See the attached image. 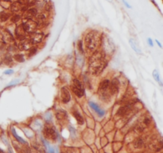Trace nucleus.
Masks as SVG:
<instances>
[{
  "instance_id": "f257e3e1",
  "label": "nucleus",
  "mask_w": 163,
  "mask_h": 153,
  "mask_svg": "<svg viewBox=\"0 0 163 153\" xmlns=\"http://www.w3.org/2000/svg\"><path fill=\"white\" fill-rule=\"evenodd\" d=\"M107 63L105 61L104 55L100 51H96L90 58V70L93 74H98L103 71Z\"/></svg>"
},
{
  "instance_id": "f03ea898",
  "label": "nucleus",
  "mask_w": 163,
  "mask_h": 153,
  "mask_svg": "<svg viewBox=\"0 0 163 153\" xmlns=\"http://www.w3.org/2000/svg\"><path fill=\"white\" fill-rule=\"evenodd\" d=\"M100 37L98 32L91 31L87 33L84 38L86 47L90 50H95L99 45Z\"/></svg>"
},
{
  "instance_id": "7ed1b4c3",
  "label": "nucleus",
  "mask_w": 163,
  "mask_h": 153,
  "mask_svg": "<svg viewBox=\"0 0 163 153\" xmlns=\"http://www.w3.org/2000/svg\"><path fill=\"white\" fill-rule=\"evenodd\" d=\"M72 91L78 97H82L84 94V90H83V87L82 85L81 82L77 79H73L72 80Z\"/></svg>"
},
{
  "instance_id": "20e7f679",
  "label": "nucleus",
  "mask_w": 163,
  "mask_h": 153,
  "mask_svg": "<svg viewBox=\"0 0 163 153\" xmlns=\"http://www.w3.org/2000/svg\"><path fill=\"white\" fill-rule=\"evenodd\" d=\"M22 25V27L25 29V33H31L33 32H34L37 29V22L33 21V19H27L25 22L21 24Z\"/></svg>"
},
{
  "instance_id": "39448f33",
  "label": "nucleus",
  "mask_w": 163,
  "mask_h": 153,
  "mask_svg": "<svg viewBox=\"0 0 163 153\" xmlns=\"http://www.w3.org/2000/svg\"><path fill=\"white\" fill-rule=\"evenodd\" d=\"M43 134L47 139L52 140V141L56 140V136H57V133L52 127H45L43 130Z\"/></svg>"
},
{
  "instance_id": "423d86ee",
  "label": "nucleus",
  "mask_w": 163,
  "mask_h": 153,
  "mask_svg": "<svg viewBox=\"0 0 163 153\" xmlns=\"http://www.w3.org/2000/svg\"><path fill=\"white\" fill-rule=\"evenodd\" d=\"M60 100L64 104H67L71 100V94L66 87H62L60 89Z\"/></svg>"
},
{
  "instance_id": "0eeeda50",
  "label": "nucleus",
  "mask_w": 163,
  "mask_h": 153,
  "mask_svg": "<svg viewBox=\"0 0 163 153\" xmlns=\"http://www.w3.org/2000/svg\"><path fill=\"white\" fill-rule=\"evenodd\" d=\"M30 41L32 43H39L43 39V33L41 32H33L30 33Z\"/></svg>"
},
{
  "instance_id": "6e6552de",
  "label": "nucleus",
  "mask_w": 163,
  "mask_h": 153,
  "mask_svg": "<svg viewBox=\"0 0 163 153\" xmlns=\"http://www.w3.org/2000/svg\"><path fill=\"white\" fill-rule=\"evenodd\" d=\"M32 44L33 43H32V41H30L29 38L25 37V38L21 40V42H20L19 44V47L21 48V49H23V50L27 51L32 47Z\"/></svg>"
},
{
  "instance_id": "1a4fd4ad",
  "label": "nucleus",
  "mask_w": 163,
  "mask_h": 153,
  "mask_svg": "<svg viewBox=\"0 0 163 153\" xmlns=\"http://www.w3.org/2000/svg\"><path fill=\"white\" fill-rule=\"evenodd\" d=\"M110 84H111V86L109 85L110 92H111V94H115L116 92H118V88H119V82H118V79L114 78Z\"/></svg>"
},
{
  "instance_id": "9d476101",
  "label": "nucleus",
  "mask_w": 163,
  "mask_h": 153,
  "mask_svg": "<svg viewBox=\"0 0 163 153\" xmlns=\"http://www.w3.org/2000/svg\"><path fill=\"white\" fill-rule=\"evenodd\" d=\"M130 108H131V104H130L122 106V107L118 108V110L117 111V115H118V116H125V115H126V114L128 113Z\"/></svg>"
},
{
  "instance_id": "9b49d317",
  "label": "nucleus",
  "mask_w": 163,
  "mask_h": 153,
  "mask_svg": "<svg viewBox=\"0 0 163 153\" xmlns=\"http://www.w3.org/2000/svg\"><path fill=\"white\" fill-rule=\"evenodd\" d=\"M88 104H89L90 107H91V108H92V109H93L94 111H95V112L98 114V116H103V115L105 114L104 111L101 109V108H99V106H98L97 104H95V103H94V102L89 101Z\"/></svg>"
},
{
  "instance_id": "f8f14e48",
  "label": "nucleus",
  "mask_w": 163,
  "mask_h": 153,
  "mask_svg": "<svg viewBox=\"0 0 163 153\" xmlns=\"http://www.w3.org/2000/svg\"><path fill=\"white\" fill-rule=\"evenodd\" d=\"M15 34L17 37V38H20V39H23L25 38V29L22 27V25H19L17 26L16 27L15 29Z\"/></svg>"
},
{
  "instance_id": "ddd939ff",
  "label": "nucleus",
  "mask_w": 163,
  "mask_h": 153,
  "mask_svg": "<svg viewBox=\"0 0 163 153\" xmlns=\"http://www.w3.org/2000/svg\"><path fill=\"white\" fill-rule=\"evenodd\" d=\"M37 10L35 8H29L27 11L25 12V19H33L35 16L37 15Z\"/></svg>"
},
{
  "instance_id": "4468645a",
  "label": "nucleus",
  "mask_w": 163,
  "mask_h": 153,
  "mask_svg": "<svg viewBox=\"0 0 163 153\" xmlns=\"http://www.w3.org/2000/svg\"><path fill=\"white\" fill-rule=\"evenodd\" d=\"M109 85H110V81H109V80H103V81H101L100 84H99V91H101V92H105V91L109 88Z\"/></svg>"
},
{
  "instance_id": "2eb2a0df",
  "label": "nucleus",
  "mask_w": 163,
  "mask_h": 153,
  "mask_svg": "<svg viewBox=\"0 0 163 153\" xmlns=\"http://www.w3.org/2000/svg\"><path fill=\"white\" fill-rule=\"evenodd\" d=\"M3 40H5V41L6 42H13L14 41V37L12 36L11 33L8 30H5L3 33Z\"/></svg>"
},
{
  "instance_id": "dca6fc26",
  "label": "nucleus",
  "mask_w": 163,
  "mask_h": 153,
  "mask_svg": "<svg viewBox=\"0 0 163 153\" xmlns=\"http://www.w3.org/2000/svg\"><path fill=\"white\" fill-rule=\"evenodd\" d=\"M56 116L59 120H64L67 118V113L64 110H57L56 112Z\"/></svg>"
},
{
  "instance_id": "f3484780",
  "label": "nucleus",
  "mask_w": 163,
  "mask_h": 153,
  "mask_svg": "<svg viewBox=\"0 0 163 153\" xmlns=\"http://www.w3.org/2000/svg\"><path fill=\"white\" fill-rule=\"evenodd\" d=\"M73 116L76 119V121H77V123L79 124H80V125H82V124L84 123V120H83V116L80 115V113L79 112H77V111H75V112H73Z\"/></svg>"
},
{
  "instance_id": "a211bd4d",
  "label": "nucleus",
  "mask_w": 163,
  "mask_h": 153,
  "mask_svg": "<svg viewBox=\"0 0 163 153\" xmlns=\"http://www.w3.org/2000/svg\"><path fill=\"white\" fill-rule=\"evenodd\" d=\"M21 9V4L18 2H15L14 3L11 4L10 6V10L13 12H17L19 11Z\"/></svg>"
},
{
  "instance_id": "6ab92c4d",
  "label": "nucleus",
  "mask_w": 163,
  "mask_h": 153,
  "mask_svg": "<svg viewBox=\"0 0 163 153\" xmlns=\"http://www.w3.org/2000/svg\"><path fill=\"white\" fill-rule=\"evenodd\" d=\"M10 14L7 12H1L0 13V22H6V20L9 19Z\"/></svg>"
},
{
  "instance_id": "aec40b11",
  "label": "nucleus",
  "mask_w": 163,
  "mask_h": 153,
  "mask_svg": "<svg viewBox=\"0 0 163 153\" xmlns=\"http://www.w3.org/2000/svg\"><path fill=\"white\" fill-rule=\"evenodd\" d=\"M129 42H130V46H131L132 49H134V50L135 51L136 53H142V52H141V49H140L139 48H138V46H137V45H136V43L134 42V40L130 39Z\"/></svg>"
},
{
  "instance_id": "412c9836",
  "label": "nucleus",
  "mask_w": 163,
  "mask_h": 153,
  "mask_svg": "<svg viewBox=\"0 0 163 153\" xmlns=\"http://www.w3.org/2000/svg\"><path fill=\"white\" fill-rule=\"evenodd\" d=\"M37 16V23H43L46 20V15L45 14H39Z\"/></svg>"
},
{
  "instance_id": "4be33fe9",
  "label": "nucleus",
  "mask_w": 163,
  "mask_h": 153,
  "mask_svg": "<svg viewBox=\"0 0 163 153\" xmlns=\"http://www.w3.org/2000/svg\"><path fill=\"white\" fill-rule=\"evenodd\" d=\"M11 131H12V134H13V135H14V137L17 139V141L20 142V143H25V140H24V139L21 137H20L19 135H17V133H16V131H15V129H14V128H12Z\"/></svg>"
},
{
  "instance_id": "5701e85b",
  "label": "nucleus",
  "mask_w": 163,
  "mask_h": 153,
  "mask_svg": "<svg viewBox=\"0 0 163 153\" xmlns=\"http://www.w3.org/2000/svg\"><path fill=\"white\" fill-rule=\"evenodd\" d=\"M143 140H142V139H141V138H138V139H137L134 141V147H136V148H141V147H142V146H143Z\"/></svg>"
},
{
  "instance_id": "b1692460",
  "label": "nucleus",
  "mask_w": 163,
  "mask_h": 153,
  "mask_svg": "<svg viewBox=\"0 0 163 153\" xmlns=\"http://www.w3.org/2000/svg\"><path fill=\"white\" fill-rule=\"evenodd\" d=\"M153 78H154V80H155L156 81H157V82L159 83V84L161 85V80H160L159 73H158V72H157V71L156 70V69H155V70H153Z\"/></svg>"
},
{
  "instance_id": "393cba45",
  "label": "nucleus",
  "mask_w": 163,
  "mask_h": 153,
  "mask_svg": "<svg viewBox=\"0 0 163 153\" xmlns=\"http://www.w3.org/2000/svg\"><path fill=\"white\" fill-rule=\"evenodd\" d=\"M14 59H15L16 61H18V62H23L25 61V59H24L23 55L20 54V53H17V54L14 55Z\"/></svg>"
},
{
  "instance_id": "a878e982",
  "label": "nucleus",
  "mask_w": 163,
  "mask_h": 153,
  "mask_svg": "<svg viewBox=\"0 0 163 153\" xmlns=\"http://www.w3.org/2000/svg\"><path fill=\"white\" fill-rule=\"evenodd\" d=\"M20 18H21L20 15H18V14H15V15L12 17L11 21L13 22H18V21H19Z\"/></svg>"
},
{
  "instance_id": "bb28decb",
  "label": "nucleus",
  "mask_w": 163,
  "mask_h": 153,
  "mask_svg": "<svg viewBox=\"0 0 163 153\" xmlns=\"http://www.w3.org/2000/svg\"><path fill=\"white\" fill-rule=\"evenodd\" d=\"M52 8V5L50 2H48L46 4H45V10H46V11H50Z\"/></svg>"
},
{
  "instance_id": "cd10ccee",
  "label": "nucleus",
  "mask_w": 163,
  "mask_h": 153,
  "mask_svg": "<svg viewBox=\"0 0 163 153\" xmlns=\"http://www.w3.org/2000/svg\"><path fill=\"white\" fill-rule=\"evenodd\" d=\"M36 51H37V49L34 47H31L30 49H29V56H32V55L34 54L35 53H36Z\"/></svg>"
},
{
  "instance_id": "c85d7f7f",
  "label": "nucleus",
  "mask_w": 163,
  "mask_h": 153,
  "mask_svg": "<svg viewBox=\"0 0 163 153\" xmlns=\"http://www.w3.org/2000/svg\"><path fill=\"white\" fill-rule=\"evenodd\" d=\"M143 124H144V125L148 126L149 124H150V120H149L148 117L145 118V119H144V120H143Z\"/></svg>"
},
{
  "instance_id": "c756f323",
  "label": "nucleus",
  "mask_w": 163,
  "mask_h": 153,
  "mask_svg": "<svg viewBox=\"0 0 163 153\" xmlns=\"http://www.w3.org/2000/svg\"><path fill=\"white\" fill-rule=\"evenodd\" d=\"M29 0H18V2L21 4V5H26L29 3Z\"/></svg>"
},
{
  "instance_id": "7c9ffc66",
  "label": "nucleus",
  "mask_w": 163,
  "mask_h": 153,
  "mask_svg": "<svg viewBox=\"0 0 163 153\" xmlns=\"http://www.w3.org/2000/svg\"><path fill=\"white\" fill-rule=\"evenodd\" d=\"M13 73H14V70H12V69H8V70L4 72V74H12Z\"/></svg>"
},
{
  "instance_id": "2f4dec72",
  "label": "nucleus",
  "mask_w": 163,
  "mask_h": 153,
  "mask_svg": "<svg viewBox=\"0 0 163 153\" xmlns=\"http://www.w3.org/2000/svg\"><path fill=\"white\" fill-rule=\"evenodd\" d=\"M19 81V80H13V81H11V82H10V84H8V86H10V85H13V84H16V83H17Z\"/></svg>"
},
{
  "instance_id": "473e14b6",
  "label": "nucleus",
  "mask_w": 163,
  "mask_h": 153,
  "mask_svg": "<svg viewBox=\"0 0 163 153\" xmlns=\"http://www.w3.org/2000/svg\"><path fill=\"white\" fill-rule=\"evenodd\" d=\"M122 2H123V3H124V5H126V6L127 8H131V6H130V4L128 3V2H126V0H122Z\"/></svg>"
},
{
  "instance_id": "72a5a7b5",
  "label": "nucleus",
  "mask_w": 163,
  "mask_h": 153,
  "mask_svg": "<svg viewBox=\"0 0 163 153\" xmlns=\"http://www.w3.org/2000/svg\"><path fill=\"white\" fill-rule=\"evenodd\" d=\"M78 46H79V49H80L81 52H83V49H82V42L81 41H79V43H78Z\"/></svg>"
},
{
  "instance_id": "f704fd0d",
  "label": "nucleus",
  "mask_w": 163,
  "mask_h": 153,
  "mask_svg": "<svg viewBox=\"0 0 163 153\" xmlns=\"http://www.w3.org/2000/svg\"><path fill=\"white\" fill-rule=\"evenodd\" d=\"M147 41H148V43H149V45H150V46H153V41H152L151 38H148Z\"/></svg>"
},
{
  "instance_id": "c9c22d12",
  "label": "nucleus",
  "mask_w": 163,
  "mask_h": 153,
  "mask_svg": "<svg viewBox=\"0 0 163 153\" xmlns=\"http://www.w3.org/2000/svg\"><path fill=\"white\" fill-rule=\"evenodd\" d=\"M156 42H157V45H158V46H159V47H161V43H160L159 41H157V40L156 39Z\"/></svg>"
},
{
  "instance_id": "e433bc0d",
  "label": "nucleus",
  "mask_w": 163,
  "mask_h": 153,
  "mask_svg": "<svg viewBox=\"0 0 163 153\" xmlns=\"http://www.w3.org/2000/svg\"><path fill=\"white\" fill-rule=\"evenodd\" d=\"M4 1H7V2H9V1H11V0H4Z\"/></svg>"
}]
</instances>
